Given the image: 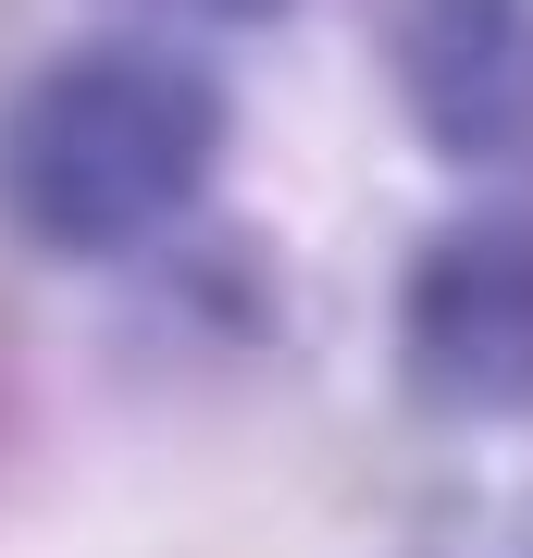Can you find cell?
Segmentation results:
<instances>
[{"label": "cell", "mask_w": 533, "mask_h": 558, "mask_svg": "<svg viewBox=\"0 0 533 558\" xmlns=\"http://www.w3.org/2000/svg\"><path fill=\"white\" fill-rule=\"evenodd\" d=\"M223 137H237V100L186 38H149V25L75 38L0 100V223L50 260L161 248L211 199Z\"/></svg>", "instance_id": "cell-1"}, {"label": "cell", "mask_w": 533, "mask_h": 558, "mask_svg": "<svg viewBox=\"0 0 533 558\" xmlns=\"http://www.w3.org/2000/svg\"><path fill=\"white\" fill-rule=\"evenodd\" d=\"M397 385L435 422H533V199L459 211L410 248Z\"/></svg>", "instance_id": "cell-2"}, {"label": "cell", "mask_w": 533, "mask_h": 558, "mask_svg": "<svg viewBox=\"0 0 533 558\" xmlns=\"http://www.w3.org/2000/svg\"><path fill=\"white\" fill-rule=\"evenodd\" d=\"M373 62L435 161H533V0H373Z\"/></svg>", "instance_id": "cell-3"}, {"label": "cell", "mask_w": 533, "mask_h": 558, "mask_svg": "<svg viewBox=\"0 0 533 558\" xmlns=\"http://www.w3.org/2000/svg\"><path fill=\"white\" fill-rule=\"evenodd\" d=\"M137 13H174V25H274L298 0H137Z\"/></svg>", "instance_id": "cell-4"}]
</instances>
